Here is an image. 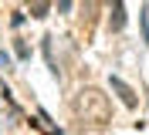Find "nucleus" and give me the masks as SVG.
<instances>
[{
  "instance_id": "f257e3e1",
  "label": "nucleus",
  "mask_w": 149,
  "mask_h": 135,
  "mask_svg": "<svg viewBox=\"0 0 149 135\" xmlns=\"http://www.w3.org/2000/svg\"><path fill=\"white\" fill-rule=\"evenodd\" d=\"M74 111L81 118L88 128H105L112 118V105L98 88H81L78 91V98H74Z\"/></svg>"
},
{
  "instance_id": "f03ea898",
  "label": "nucleus",
  "mask_w": 149,
  "mask_h": 135,
  "mask_svg": "<svg viewBox=\"0 0 149 135\" xmlns=\"http://www.w3.org/2000/svg\"><path fill=\"white\" fill-rule=\"evenodd\" d=\"M112 88H115V91H119V95H122V101H125V105H136V95H132V88H129V84H125V81H122V78H112Z\"/></svg>"
},
{
  "instance_id": "7ed1b4c3",
  "label": "nucleus",
  "mask_w": 149,
  "mask_h": 135,
  "mask_svg": "<svg viewBox=\"0 0 149 135\" xmlns=\"http://www.w3.org/2000/svg\"><path fill=\"white\" fill-rule=\"evenodd\" d=\"M34 17H44V0H34Z\"/></svg>"
}]
</instances>
